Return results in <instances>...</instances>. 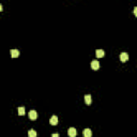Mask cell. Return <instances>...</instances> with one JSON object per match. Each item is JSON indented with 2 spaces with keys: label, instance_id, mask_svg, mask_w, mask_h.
<instances>
[{
  "label": "cell",
  "instance_id": "9",
  "mask_svg": "<svg viewBox=\"0 0 137 137\" xmlns=\"http://www.w3.org/2000/svg\"><path fill=\"white\" fill-rule=\"evenodd\" d=\"M95 55H96V57H98V58H102V57H104L105 51L103 50V49H98V50L95 51Z\"/></svg>",
  "mask_w": 137,
  "mask_h": 137
},
{
  "label": "cell",
  "instance_id": "6",
  "mask_svg": "<svg viewBox=\"0 0 137 137\" xmlns=\"http://www.w3.org/2000/svg\"><path fill=\"white\" fill-rule=\"evenodd\" d=\"M19 50L18 49H11V57L12 58H17L19 56Z\"/></svg>",
  "mask_w": 137,
  "mask_h": 137
},
{
  "label": "cell",
  "instance_id": "8",
  "mask_svg": "<svg viewBox=\"0 0 137 137\" xmlns=\"http://www.w3.org/2000/svg\"><path fill=\"white\" fill-rule=\"evenodd\" d=\"M85 103H86L87 105H90L91 103H92V98H91L90 94H86V95H85Z\"/></svg>",
  "mask_w": 137,
  "mask_h": 137
},
{
  "label": "cell",
  "instance_id": "4",
  "mask_svg": "<svg viewBox=\"0 0 137 137\" xmlns=\"http://www.w3.org/2000/svg\"><path fill=\"white\" fill-rule=\"evenodd\" d=\"M29 118L31 119V120H35V119L37 118V112H35V110H30L29 112Z\"/></svg>",
  "mask_w": 137,
  "mask_h": 137
},
{
  "label": "cell",
  "instance_id": "3",
  "mask_svg": "<svg viewBox=\"0 0 137 137\" xmlns=\"http://www.w3.org/2000/svg\"><path fill=\"white\" fill-rule=\"evenodd\" d=\"M120 60L122 62H126L129 60V54L128 53H121L120 54Z\"/></svg>",
  "mask_w": 137,
  "mask_h": 137
},
{
  "label": "cell",
  "instance_id": "12",
  "mask_svg": "<svg viewBox=\"0 0 137 137\" xmlns=\"http://www.w3.org/2000/svg\"><path fill=\"white\" fill-rule=\"evenodd\" d=\"M133 12H134V14H135V16H136V17H137V7H135V8H134V11H133Z\"/></svg>",
  "mask_w": 137,
  "mask_h": 137
},
{
  "label": "cell",
  "instance_id": "10",
  "mask_svg": "<svg viewBox=\"0 0 137 137\" xmlns=\"http://www.w3.org/2000/svg\"><path fill=\"white\" fill-rule=\"evenodd\" d=\"M17 112H18L19 116H24V115L26 114V112H25V107H18V108H17Z\"/></svg>",
  "mask_w": 137,
  "mask_h": 137
},
{
  "label": "cell",
  "instance_id": "7",
  "mask_svg": "<svg viewBox=\"0 0 137 137\" xmlns=\"http://www.w3.org/2000/svg\"><path fill=\"white\" fill-rule=\"evenodd\" d=\"M83 135H84V137H91L92 136V132H91L90 129H85L84 132H83Z\"/></svg>",
  "mask_w": 137,
  "mask_h": 137
},
{
  "label": "cell",
  "instance_id": "1",
  "mask_svg": "<svg viewBox=\"0 0 137 137\" xmlns=\"http://www.w3.org/2000/svg\"><path fill=\"white\" fill-rule=\"evenodd\" d=\"M91 69L94 70V71H96V70L100 69V63H99L98 60H93L92 62H91Z\"/></svg>",
  "mask_w": 137,
  "mask_h": 137
},
{
  "label": "cell",
  "instance_id": "5",
  "mask_svg": "<svg viewBox=\"0 0 137 137\" xmlns=\"http://www.w3.org/2000/svg\"><path fill=\"white\" fill-rule=\"evenodd\" d=\"M49 123H50L51 125H56L57 123H58V117H57V116H51L50 119H49Z\"/></svg>",
  "mask_w": 137,
  "mask_h": 137
},
{
  "label": "cell",
  "instance_id": "13",
  "mask_svg": "<svg viewBox=\"0 0 137 137\" xmlns=\"http://www.w3.org/2000/svg\"><path fill=\"white\" fill-rule=\"evenodd\" d=\"M51 137H59V134H57V133H54V134L51 135Z\"/></svg>",
  "mask_w": 137,
  "mask_h": 137
},
{
  "label": "cell",
  "instance_id": "11",
  "mask_svg": "<svg viewBox=\"0 0 137 137\" xmlns=\"http://www.w3.org/2000/svg\"><path fill=\"white\" fill-rule=\"evenodd\" d=\"M37 132L34 130H30L28 132V137H37Z\"/></svg>",
  "mask_w": 137,
  "mask_h": 137
},
{
  "label": "cell",
  "instance_id": "2",
  "mask_svg": "<svg viewBox=\"0 0 137 137\" xmlns=\"http://www.w3.org/2000/svg\"><path fill=\"white\" fill-rule=\"evenodd\" d=\"M67 134H69V136L70 137H75L77 135V131L75 128H70L69 129V131H67Z\"/></svg>",
  "mask_w": 137,
  "mask_h": 137
}]
</instances>
